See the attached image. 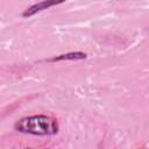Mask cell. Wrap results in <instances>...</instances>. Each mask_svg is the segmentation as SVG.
Masks as SVG:
<instances>
[{
  "label": "cell",
  "instance_id": "cell-1",
  "mask_svg": "<svg viewBox=\"0 0 149 149\" xmlns=\"http://www.w3.org/2000/svg\"><path fill=\"white\" fill-rule=\"evenodd\" d=\"M15 129L20 133L31 135H54L58 132L57 120L48 115H31L19 120L15 123Z\"/></svg>",
  "mask_w": 149,
  "mask_h": 149
},
{
  "label": "cell",
  "instance_id": "cell-2",
  "mask_svg": "<svg viewBox=\"0 0 149 149\" xmlns=\"http://www.w3.org/2000/svg\"><path fill=\"white\" fill-rule=\"evenodd\" d=\"M64 1H65V0H43V1L38 2V3L33 5V6L29 7L28 9H26L22 15H23L24 17H29V16H31V15H34V14H36V13L43 10V9H47V8H50V7H52V6L63 3Z\"/></svg>",
  "mask_w": 149,
  "mask_h": 149
},
{
  "label": "cell",
  "instance_id": "cell-3",
  "mask_svg": "<svg viewBox=\"0 0 149 149\" xmlns=\"http://www.w3.org/2000/svg\"><path fill=\"white\" fill-rule=\"evenodd\" d=\"M86 58V54L85 52H80V51H76V52H68V54H63L59 55L57 57L51 58V62H58V61H77V59H84Z\"/></svg>",
  "mask_w": 149,
  "mask_h": 149
}]
</instances>
